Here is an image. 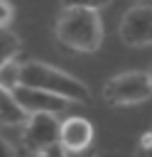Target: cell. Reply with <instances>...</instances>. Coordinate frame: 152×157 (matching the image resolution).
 <instances>
[{
  "instance_id": "obj_1",
  "label": "cell",
  "mask_w": 152,
  "mask_h": 157,
  "mask_svg": "<svg viewBox=\"0 0 152 157\" xmlns=\"http://www.w3.org/2000/svg\"><path fill=\"white\" fill-rule=\"evenodd\" d=\"M56 39L76 52H98L103 44V22L98 10L86 7H61L56 25H54Z\"/></svg>"
},
{
  "instance_id": "obj_2",
  "label": "cell",
  "mask_w": 152,
  "mask_h": 157,
  "mask_svg": "<svg viewBox=\"0 0 152 157\" xmlns=\"http://www.w3.org/2000/svg\"><path fill=\"white\" fill-rule=\"evenodd\" d=\"M20 83L56 93V96L66 98L69 103L91 105V98H93L91 88L81 78H76V76H71V74H66L56 66H49L44 61H25L22 69H20Z\"/></svg>"
},
{
  "instance_id": "obj_3",
  "label": "cell",
  "mask_w": 152,
  "mask_h": 157,
  "mask_svg": "<svg viewBox=\"0 0 152 157\" xmlns=\"http://www.w3.org/2000/svg\"><path fill=\"white\" fill-rule=\"evenodd\" d=\"M101 98L108 105H135L152 98L150 71H123L108 78L101 88Z\"/></svg>"
},
{
  "instance_id": "obj_4",
  "label": "cell",
  "mask_w": 152,
  "mask_h": 157,
  "mask_svg": "<svg viewBox=\"0 0 152 157\" xmlns=\"http://www.w3.org/2000/svg\"><path fill=\"white\" fill-rule=\"evenodd\" d=\"M59 115L54 113H29L22 123V150L34 157L42 150L59 142Z\"/></svg>"
},
{
  "instance_id": "obj_5",
  "label": "cell",
  "mask_w": 152,
  "mask_h": 157,
  "mask_svg": "<svg viewBox=\"0 0 152 157\" xmlns=\"http://www.w3.org/2000/svg\"><path fill=\"white\" fill-rule=\"evenodd\" d=\"M118 34L127 47H150L152 44V5H132L120 25Z\"/></svg>"
},
{
  "instance_id": "obj_6",
  "label": "cell",
  "mask_w": 152,
  "mask_h": 157,
  "mask_svg": "<svg viewBox=\"0 0 152 157\" xmlns=\"http://www.w3.org/2000/svg\"><path fill=\"white\" fill-rule=\"evenodd\" d=\"M12 96L15 101L22 105V110L29 115V113H64L69 101L56 96V93H49V91H42V88H32V86H25L20 83L17 88H12Z\"/></svg>"
},
{
  "instance_id": "obj_7",
  "label": "cell",
  "mask_w": 152,
  "mask_h": 157,
  "mask_svg": "<svg viewBox=\"0 0 152 157\" xmlns=\"http://www.w3.org/2000/svg\"><path fill=\"white\" fill-rule=\"evenodd\" d=\"M93 142V125L81 115H69L59 125V145L66 152L86 150Z\"/></svg>"
},
{
  "instance_id": "obj_8",
  "label": "cell",
  "mask_w": 152,
  "mask_h": 157,
  "mask_svg": "<svg viewBox=\"0 0 152 157\" xmlns=\"http://www.w3.org/2000/svg\"><path fill=\"white\" fill-rule=\"evenodd\" d=\"M27 120V113L22 110V105L15 101L12 91L0 88V125L12 128V125H22Z\"/></svg>"
},
{
  "instance_id": "obj_9",
  "label": "cell",
  "mask_w": 152,
  "mask_h": 157,
  "mask_svg": "<svg viewBox=\"0 0 152 157\" xmlns=\"http://www.w3.org/2000/svg\"><path fill=\"white\" fill-rule=\"evenodd\" d=\"M22 52V39L10 29V27H0V66L10 59H15Z\"/></svg>"
},
{
  "instance_id": "obj_10",
  "label": "cell",
  "mask_w": 152,
  "mask_h": 157,
  "mask_svg": "<svg viewBox=\"0 0 152 157\" xmlns=\"http://www.w3.org/2000/svg\"><path fill=\"white\" fill-rule=\"evenodd\" d=\"M20 69H22V64H20L17 59L5 61V64L0 66V88H7V91L17 88V86H20Z\"/></svg>"
},
{
  "instance_id": "obj_11",
  "label": "cell",
  "mask_w": 152,
  "mask_h": 157,
  "mask_svg": "<svg viewBox=\"0 0 152 157\" xmlns=\"http://www.w3.org/2000/svg\"><path fill=\"white\" fill-rule=\"evenodd\" d=\"M64 7H86V10H103L110 5V0H61Z\"/></svg>"
},
{
  "instance_id": "obj_12",
  "label": "cell",
  "mask_w": 152,
  "mask_h": 157,
  "mask_svg": "<svg viewBox=\"0 0 152 157\" xmlns=\"http://www.w3.org/2000/svg\"><path fill=\"white\" fill-rule=\"evenodd\" d=\"M135 157H152V130H147V132L140 135V142H137Z\"/></svg>"
},
{
  "instance_id": "obj_13",
  "label": "cell",
  "mask_w": 152,
  "mask_h": 157,
  "mask_svg": "<svg viewBox=\"0 0 152 157\" xmlns=\"http://www.w3.org/2000/svg\"><path fill=\"white\" fill-rule=\"evenodd\" d=\"M12 17H15L12 2H10V0H0V27H10Z\"/></svg>"
},
{
  "instance_id": "obj_14",
  "label": "cell",
  "mask_w": 152,
  "mask_h": 157,
  "mask_svg": "<svg viewBox=\"0 0 152 157\" xmlns=\"http://www.w3.org/2000/svg\"><path fill=\"white\" fill-rule=\"evenodd\" d=\"M0 157H22V152L20 150H15L2 135H0Z\"/></svg>"
},
{
  "instance_id": "obj_15",
  "label": "cell",
  "mask_w": 152,
  "mask_h": 157,
  "mask_svg": "<svg viewBox=\"0 0 152 157\" xmlns=\"http://www.w3.org/2000/svg\"><path fill=\"white\" fill-rule=\"evenodd\" d=\"M66 155V150L56 142V145H51V147H47V150H42L39 155H34V157H64Z\"/></svg>"
},
{
  "instance_id": "obj_16",
  "label": "cell",
  "mask_w": 152,
  "mask_h": 157,
  "mask_svg": "<svg viewBox=\"0 0 152 157\" xmlns=\"http://www.w3.org/2000/svg\"><path fill=\"white\" fill-rule=\"evenodd\" d=\"M64 157H98V152H96V150H91V147H86V150H76V152H66Z\"/></svg>"
},
{
  "instance_id": "obj_17",
  "label": "cell",
  "mask_w": 152,
  "mask_h": 157,
  "mask_svg": "<svg viewBox=\"0 0 152 157\" xmlns=\"http://www.w3.org/2000/svg\"><path fill=\"white\" fill-rule=\"evenodd\" d=\"M150 78H152V69H150Z\"/></svg>"
}]
</instances>
